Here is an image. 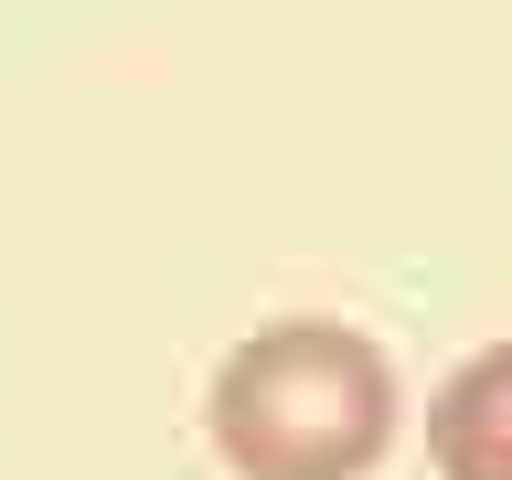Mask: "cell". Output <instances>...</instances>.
Returning a JSON list of instances; mask_svg holds the SVG:
<instances>
[{
    "label": "cell",
    "instance_id": "1",
    "mask_svg": "<svg viewBox=\"0 0 512 480\" xmlns=\"http://www.w3.org/2000/svg\"><path fill=\"white\" fill-rule=\"evenodd\" d=\"M203 438L235 480H374L395 448V363L352 320H256L203 384Z\"/></svg>",
    "mask_w": 512,
    "mask_h": 480
},
{
    "label": "cell",
    "instance_id": "2",
    "mask_svg": "<svg viewBox=\"0 0 512 480\" xmlns=\"http://www.w3.org/2000/svg\"><path fill=\"white\" fill-rule=\"evenodd\" d=\"M427 470L438 480H512V342H480L427 395Z\"/></svg>",
    "mask_w": 512,
    "mask_h": 480
}]
</instances>
